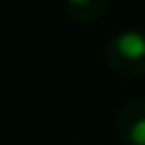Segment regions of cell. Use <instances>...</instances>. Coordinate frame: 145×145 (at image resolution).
<instances>
[{
	"mask_svg": "<svg viewBox=\"0 0 145 145\" xmlns=\"http://www.w3.org/2000/svg\"><path fill=\"white\" fill-rule=\"evenodd\" d=\"M106 68L122 77L136 79L145 75V29H125L111 36L104 45Z\"/></svg>",
	"mask_w": 145,
	"mask_h": 145,
	"instance_id": "1",
	"label": "cell"
},
{
	"mask_svg": "<svg viewBox=\"0 0 145 145\" xmlns=\"http://www.w3.org/2000/svg\"><path fill=\"white\" fill-rule=\"evenodd\" d=\"M113 129L125 145H145V97H129L113 118Z\"/></svg>",
	"mask_w": 145,
	"mask_h": 145,
	"instance_id": "2",
	"label": "cell"
},
{
	"mask_svg": "<svg viewBox=\"0 0 145 145\" xmlns=\"http://www.w3.org/2000/svg\"><path fill=\"white\" fill-rule=\"evenodd\" d=\"M111 7V0H66V9L70 18L79 25L97 23Z\"/></svg>",
	"mask_w": 145,
	"mask_h": 145,
	"instance_id": "3",
	"label": "cell"
}]
</instances>
